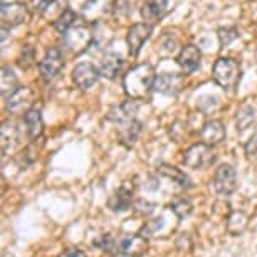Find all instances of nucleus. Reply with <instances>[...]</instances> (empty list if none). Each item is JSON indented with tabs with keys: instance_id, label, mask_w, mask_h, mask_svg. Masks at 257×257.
Here are the masks:
<instances>
[{
	"instance_id": "393cba45",
	"label": "nucleus",
	"mask_w": 257,
	"mask_h": 257,
	"mask_svg": "<svg viewBox=\"0 0 257 257\" xmlns=\"http://www.w3.org/2000/svg\"><path fill=\"white\" fill-rule=\"evenodd\" d=\"M76 21H77V14H76L74 11H72V9L66 7V9H64V12H62L61 16L54 21V27H56L59 32L64 34L66 31H69L71 27H74V26H76Z\"/></svg>"
},
{
	"instance_id": "aec40b11",
	"label": "nucleus",
	"mask_w": 257,
	"mask_h": 257,
	"mask_svg": "<svg viewBox=\"0 0 257 257\" xmlns=\"http://www.w3.org/2000/svg\"><path fill=\"white\" fill-rule=\"evenodd\" d=\"M142 133V123L138 119H132L128 123L119 124V140L126 147H132Z\"/></svg>"
},
{
	"instance_id": "2eb2a0df",
	"label": "nucleus",
	"mask_w": 257,
	"mask_h": 257,
	"mask_svg": "<svg viewBox=\"0 0 257 257\" xmlns=\"http://www.w3.org/2000/svg\"><path fill=\"white\" fill-rule=\"evenodd\" d=\"M224 138H225V128H224V124H222V121L210 119V121H207V123H203L200 130L202 143L215 147V145L224 142Z\"/></svg>"
},
{
	"instance_id": "cd10ccee",
	"label": "nucleus",
	"mask_w": 257,
	"mask_h": 257,
	"mask_svg": "<svg viewBox=\"0 0 257 257\" xmlns=\"http://www.w3.org/2000/svg\"><path fill=\"white\" fill-rule=\"evenodd\" d=\"M170 210H172L178 219H185L192 213V202L188 200L187 197H180V198H175L172 203H170Z\"/></svg>"
},
{
	"instance_id": "9d476101",
	"label": "nucleus",
	"mask_w": 257,
	"mask_h": 257,
	"mask_svg": "<svg viewBox=\"0 0 257 257\" xmlns=\"http://www.w3.org/2000/svg\"><path fill=\"white\" fill-rule=\"evenodd\" d=\"M152 27L147 22H140V24H133L128 31V36H126V41H128V47H130V54L132 56H138L140 51L145 42L148 41L150 36H152Z\"/></svg>"
},
{
	"instance_id": "dca6fc26",
	"label": "nucleus",
	"mask_w": 257,
	"mask_h": 257,
	"mask_svg": "<svg viewBox=\"0 0 257 257\" xmlns=\"http://www.w3.org/2000/svg\"><path fill=\"white\" fill-rule=\"evenodd\" d=\"M137 111H138L137 99H128V101H124V103L111 108L108 113V119L113 121L116 124H123V123H128V121L135 119Z\"/></svg>"
},
{
	"instance_id": "4be33fe9",
	"label": "nucleus",
	"mask_w": 257,
	"mask_h": 257,
	"mask_svg": "<svg viewBox=\"0 0 257 257\" xmlns=\"http://www.w3.org/2000/svg\"><path fill=\"white\" fill-rule=\"evenodd\" d=\"M255 123V108L254 104L244 103L237 111V132L244 133Z\"/></svg>"
},
{
	"instance_id": "a878e982",
	"label": "nucleus",
	"mask_w": 257,
	"mask_h": 257,
	"mask_svg": "<svg viewBox=\"0 0 257 257\" xmlns=\"http://www.w3.org/2000/svg\"><path fill=\"white\" fill-rule=\"evenodd\" d=\"M17 88H19V84H17V77L14 74V71L9 69V67H4L2 81H0V91H2V96L7 98V96L12 94Z\"/></svg>"
},
{
	"instance_id": "9b49d317",
	"label": "nucleus",
	"mask_w": 257,
	"mask_h": 257,
	"mask_svg": "<svg viewBox=\"0 0 257 257\" xmlns=\"http://www.w3.org/2000/svg\"><path fill=\"white\" fill-rule=\"evenodd\" d=\"M99 76H101L99 69H96L91 62H81V64H77L74 67V71H72V81H74V84L81 89L93 88L96 82H98Z\"/></svg>"
},
{
	"instance_id": "bb28decb",
	"label": "nucleus",
	"mask_w": 257,
	"mask_h": 257,
	"mask_svg": "<svg viewBox=\"0 0 257 257\" xmlns=\"http://www.w3.org/2000/svg\"><path fill=\"white\" fill-rule=\"evenodd\" d=\"M247 222H249V217H247L244 212H232V215L229 217V222H227V229H229L232 235H237L245 230Z\"/></svg>"
},
{
	"instance_id": "423d86ee",
	"label": "nucleus",
	"mask_w": 257,
	"mask_h": 257,
	"mask_svg": "<svg viewBox=\"0 0 257 257\" xmlns=\"http://www.w3.org/2000/svg\"><path fill=\"white\" fill-rule=\"evenodd\" d=\"M34 101H36V93L29 86H19L6 98V106L12 114H26L29 109H32Z\"/></svg>"
},
{
	"instance_id": "2f4dec72",
	"label": "nucleus",
	"mask_w": 257,
	"mask_h": 257,
	"mask_svg": "<svg viewBox=\"0 0 257 257\" xmlns=\"http://www.w3.org/2000/svg\"><path fill=\"white\" fill-rule=\"evenodd\" d=\"M54 2L56 0H31V6H32L34 11L42 16V14H44Z\"/></svg>"
},
{
	"instance_id": "f03ea898",
	"label": "nucleus",
	"mask_w": 257,
	"mask_h": 257,
	"mask_svg": "<svg viewBox=\"0 0 257 257\" xmlns=\"http://www.w3.org/2000/svg\"><path fill=\"white\" fill-rule=\"evenodd\" d=\"M94 42V34L86 26L71 27L69 31L62 34V49L69 56H79L88 51V47Z\"/></svg>"
},
{
	"instance_id": "0eeeda50",
	"label": "nucleus",
	"mask_w": 257,
	"mask_h": 257,
	"mask_svg": "<svg viewBox=\"0 0 257 257\" xmlns=\"http://www.w3.org/2000/svg\"><path fill=\"white\" fill-rule=\"evenodd\" d=\"M237 188V173L230 165H222L213 175V190L220 197H229Z\"/></svg>"
},
{
	"instance_id": "a211bd4d",
	"label": "nucleus",
	"mask_w": 257,
	"mask_h": 257,
	"mask_svg": "<svg viewBox=\"0 0 257 257\" xmlns=\"http://www.w3.org/2000/svg\"><path fill=\"white\" fill-rule=\"evenodd\" d=\"M121 69H123V59L118 54H114V52L104 54L99 62V72L106 79H114L121 72Z\"/></svg>"
},
{
	"instance_id": "b1692460",
	"label": "nucleus",
	"mask_w": 257,
	"mask_h": 257,
	"mask_svg": "<svg viewBox=\"0 0 257 257\" xmlns=\"http://www.w3.org/2000/svg\"><path fill=\"white\" fill-rule=\"evenodd\" d=\"M158 172L162 173L163 177L172 178V182H177L182 188H190V187H192L190 178H188L187 173H185V172H182L180 168L172 167V165H160V167H158Z\"/></svg>"
},
{
	"instance_id": "f3484780",
	"label": "nucleus",
	"mask_w": 257,
	"mask_h": 257,
	"mask_svg": "<svg viewBox=\"0 0 257 257\" xmlns=\"http://www.w3.org/2000/svg\"><path fill=\"white\" fill-rule=\"evenodd\" d=\"M167 7L168 0H148V2H145V6L142 7L143 21L150 26L160 22V19L167 14Z\"/></svg>"
},
{
	"instance_id": "7ed1b4c3",
	"label": "nucleus",
	"mask_w": 257,
	"mask_h": 257,
	"mask_svg": "<svg viewBox=\"0 0 257 257\" xmlns=\"http://www.w3.org/2000/svg\"><path fill=\"white\" fill-rule=\"evenodd\" d=\"M212 77L220 88L234 89L240 81V66L232 57H219L212 67Z\"/></svg>"
},
{
	"instance_id": "412c9836",
	"label": "nucleus",
	"mask_w": 257,
	"mask_h": 257,
	"mask_svg": "<svg viewBox=\"0 0 257 257\" xmlns=\"http://www.w3.org/2000/svg\"><path fill=\"white\" fill-rule=\"evenodd\" d=\"M132 198H133V192L128 190L126 187H121L119 190L109 198L108 205L113 212H124L132 207Z\"/></svg>"
},
{
	"instance_id": "39448f33",
	"label": "nucleus",
	"mask_w": 257,
	"mask_h": 257,
	"mask_svg": "<svg viewBox=\"0 0 257 257\" xmlns=\"http://www.w3.org/2000/svg\"><path fill=\"white\" fill-rule=\"evenodd\" d=\"M215 162V153L212 152L210 145L197 143L190 147L183 155V163L193 170H205Z\"/></svg>"
},
{
	"instance_id": "4468645a",
	"label": "nucleus",
	"mask_w": 257,
	"mask_h": 257,
	"mask_svg": "<svg viewBox=\"0 0 257 257\" xmlns=\"http://www.w3.org/2000/svg\"><path fill=\"white\" fill-rule=\"evenodd\" d=\"M147 240L142 235H126L116 240V252L121 255H140L147 250Z\"/></svg>"
},
{
	"instance_id": "ddd939ff",
	"label": "nucleus",
	"mask_w": 257,
	"mask_h": 257,
	"mask_svg": "<svg viewBox=\"0 0 257 257\" xmlns=\"http://www.w3.org/2000/svg\"><path fill=\"white\" fill-rule=\"evenodd\" d=\"M183 88V76L175 74V72H163V74H158L157 79H155V86L153 89L158 91L162 94L167 96H175L182 91Z\"/></svg>"
},
{
	"instance_id": "c85d7f7f",
	"label": "nucleus",
	"mask_w": 257,
	"mask_h": 257,
	"mask_svg": "<svg viewBox=\"0 0 257 257\" xmlns=\"http://www.w3.org/2000/svg\"><path fill=\"white\" fill-rule=\"evenodd\" d=\"M217 36H219L220 46H229L232 41H235V39L239 37V31L234 27H222L219 29Z\"/></svg>"
},
{
	"instance_id": "20e7f679",
	"label": "nucleus",
	"mask_w": 257,
	"mask_h": 257,
	"mask_svg": "<svg viewBox=\"0 0 257 257\" xmlns=\"http://www.w3.org/2000/svg\"><path fill=\"white\" fill-rule=\"evenodd\" d=\"M116 11V0H86L81 17L88 24H98L109 19Z\"/></svg>"
},
{
	"instance_id": "1a4fd4ad",
	"label": "nucleus",
	"mask_w": 257,
	"mask_h": 257,
	"mask_svg": "<svg viewBox=\"0 0 257 257\" xmlns=\"http://www.w3.org/2000/svg\"><path fill=\"white\" fill-rule=\"evenodd\" d=\"M31 14L29 7L22 2L2 4V26L4 27H16L27 22Z\"/></svg>"
},
{
	"instance_id": "c756f323",
	"label": "nucleus",
	"mask_w": 257,
	"mask_h": 257,
	"mask_svg": "<svg viewBox=\"0 0 257 257\" xmlns=\"http://www.w3.org/2000/svg\"><path fill=\"white\" fill-rule=\"evenodd\" d=\"M19 64H21L24 69H29L32 64H34V49L31 46L24 47L22 51V56H21V61H19Z\"/></svg>"
},
{
	"instance_id": "6ab92c4d",
	"label": "nucleus",
	"mask_w": 257,
	"mask_h": 257,
	"mask_svg": "<svg viewBox=\"0 0 257 257\" xmlns=\"http://www.w3.org/2000/svg\"><path fill=\"white\" fill-rule=\"evenodd\" d=\"M26 128H27V135L32 142H36L42 137L44 133V121H42V114H41V109L37 108H32L29 109L26 113Z\"/></svg>"
},
{
	"instance_id": "5701e85b",
	"label": "nucleus",
	"mask_w": 257,
	"mask_h": 257,
	"mask_svg": "<svg viewBox=\"0 0 257 257\" xmlns=\"http://www.w3.org/2000/svg\"><path fill=\"white\" fill-rule=\"evenodd\" d=\"M0 140H2V152L7 153L9 150L14 148V145L17 143L19 140V128L16 123L12 121H6L2 124V130H0Z\"/></svg>"
},
{
	"instance_id": "f257e3e1",
	"label": "nucleus",
	"mask_w": 257,
	"mask_h": 257,
	"mask_svg": "<svg viewBox=\"0 0 257 257\" xmlns=\"http://www.w3.org/2000/svg\"><path fill=\"white\" fill-rule=\"evenodd\" d=\"M155 79V69L152 64H138L133 69H130L126 72L124 79H123V88L124 93L130 99H145L148 98V94L152 93Z\"/></svg>"
},
{
	"instance_id": "473e14b6",
	"label": "nucleus",
	"mask_w": 257,
	"mask_h": 257,
	"mask_svg": "<svg viewBox=\"0 0 257 257\" xmlns=\"http://www.w3.org/2000/svg\"><path fill=\"white\" fill-rule=\"evenodd\" d=\"M59 257H86V254L79 249H69V250L62 252Z\"/></svg>"
},
{
	"instance_id": "f8f14e48",
	"label": "nucleus",
	"mask_w": 257,
	"mask_h": 257,
	"mask_svg": "<svg viewBox=\"0 0 257 257\" xmlns=\"http://www.w3.org/2000/svg\"><path fill=\"white\" fill-rule=\"evenodd\" d=\"M200 61H202V52L197 46L193 44H187L183 46L180 52L177 56V62L180 66V69L185 72V74H192L195 72L198 67H200Z\"/></svg>"
},
{
	"instance_id": "7c9ffc66",
	"label": "nucleus",
	"mask_w": 257,
	"mask_h": 257,
	"mask_svg": "<svg viewBox=\"0 0 257 257\" xmlns=\"http://www.w3.org/2000/svg\"><path fill=\"white\" fill-rule=\"evenodd\" d=\"M244 152H245V157L249 160H257V133L252 135V138L245 143Z\"/></svg>"
},
{
	"instance_id": "6e6552de",
	"label": "nucleus",
	"mask_w": 257,
	"mask_h": 257,
	"mask_svg": "<svg viewBox=\"0 0 257 257\" xmlns=\"http://www.w3.org/2000/svg\"><path fill=\"white\" fill-rule=\"evenodd\" d=\"M64 66V56L59 47H51L47 49L44 59L39 62V71H41V77L46 82L56 79Z\"/></svg>"
}]
</instances>
